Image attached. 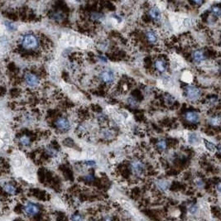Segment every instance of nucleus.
Masks as SVG:
<instances>
[{"label": "nucleus", "mask_w": 221, "mask_h": 221, "mask_svg": "<svg viewBox=\"0 0 221 221\" xmlns=\"http://www.w3.org/2000/svg\"><path fill=\"white\" fill-rule=\"evenodd\" d=\"M21 46L25 51H36L40 46V40L33 33H26L21 38Z\"/></svg>", "instance_id": "obj_1"}, {"label": "nucleus", "mask_w": 221, "mask_h": 221, "mask_svg": "<svg viewBox=\"0 0 221 221\" xmlns=\"http://www.w3.org/2000/svg\"><path fill=\"white\" fill-rule=\"evenodd\" d=\"M24 81L29 87L36 88L40 84V78L35 74L28 72L24 75Z\"/></svg>", "instance_id": "obj_2"}, {"label": "nucleus", "mask_w": 221, "mask_h": 221, "mask_svg": "<svg viewBox=\"0 0 221 221\" xmlns=\"http://www.w3.org/2000/svg\"><path fill=\"white\" fill-rule=\"evenodd\" d=\"M23 211L28 216H35L40 211L39 206L34 203L28 201L23 206Z\"/></svg>", "instance_id": "obj_3"}, {"label": "nucleus", "mask_w": 221, "mask_h": 221, "mask_svg": "<svg viewBox=\"0 0 221 221\" xmlns=\"http://www.w3.org/2000/svg\"><path fill=\"white\" fill-rule=\"evenodd\" d=\"M185 92H186V96L188 99L191 101H195L200 99L201 96V91L199 88L195 86H188L185 88Z\"/></svg>", "instance_id": "obj_4"}, {"label": "nucleus", "mask_w": 221, "mask_h": 221, "mask_svg": "<svg viewBox=\"0 0 221 221\" xmlns=\"http://www.w3.org/2000/svg\"><path fill=\"white\" fill-rule=\"evenodd\" d=\"M131 169L134 175L136 176H142L144 173L145 171V166L141 161H132L131 163Z\"/></svg>", "instance_id": "obj_5"}, {"label": "nucleus", "mask_w": 221, "mask_h": 221, "mask_svg": "<svg viewBox=\"0 0 221 221\" xmlns=\"http://www.w3.org/2000/svg\"><path fill=\"white\" fill-rule=\"evenodd\" d=\"M99 78L105 83L111 84L115 80V75L111 70H104L99 74Z\"/></svg>", "instance_id": "obj_6"}, {"label": "nucleus", "mask_w": 221, "mask_h": 221, "mask_svg": "<svg viewBox=\"0 0 221 221\" xmlns=\"http://www.w3.org/2000/svg\"><path fill=\"white\" fill-rule=\"evenodd\" d=\"M55 126L56 128L60 131H67L70 127L69 120L65 117H60L55 121Z\"/></svg>", "instance_id": "obj_7"}, {"label": "nucleus", "mask_w": 221, "mask_h": 221, "mask_svg": "<svg viewBox=\"0 0 221 221\" xmlns=\"http://www.w3.org/2000/svg\"><path fill=\"white\" fill-rule=\"evenodd\" d=\"M192 59H193L194 62L195 63H200L204 60H205V55L204 53V51L201 50H195L192 52Z\"/></svg>", "instance_id": "obj_8"}, {"label": "nucleus", "mask_w": 221, "mask_h": 221, "mask_svg": "<svg viewBox=\"0 0 221 221\" xmlns=\"http://www.w3.org/2000/svg\"><path fill=\"white\" fill-rule=\"evenodd\" d=\"M185 118L186 121H188L190 123H193V124H197L200 120V115L198 113L193 112V111L187 112L185 115Z\"/></svg>", "instance_id": "obj_9"}, {"label": "nucleus", "mask_w": 221, "mask_h": 221, "mask_svg": "<svg viewBox=\"0 0 221 221\" xmlns=\"http://www.w3.org/2000/svg\"><path fill=\"white\" fill-rule=\"evenodd\" d=\"M149 16L153 21L159 22L161 18V11L158 9L157 7H152V9L149 10Z\"/></svg>", "instance_id": "obj_10"}, {"label": "nucleus", "mask_w": 221, "mask_h": 221, "mask_svg": "<svg viewBox=\"0 0 221 221\" xmlns=\"http://www.w3.org/2000/svg\"><path fill=\"white\" fill-rule=\"evenodd\" d=\"M3 189L4 190L5 192L7 194H9V195H16L17 193V187H16V185L13 183H11V182H7V183H5L4 185V186H3Z\"/></svg>", "instance_id": "obj_11"}, {"label": "nucleus", "mask_w": 221, "mask_h": 221, "mask_svg": "<svg viewBox=\"0 0 221 221\" xmlns=\"http://www.w3.org/2000/svg\"><path fill=\"white\" fill-rule=\"evenodd\" d=\"M146 38L148 42L152 44H156L158 41V36L157 32L153 30H149L146 32Z\"/></svg>", "instance_id": "obj_12"}, {"label": "nucleus", "mask_w": 221, "mask_h": 221, "mask_svg": "<svg viewBox=\"0 0 221 221\" xmlns=\"http://www.w3.org/2000/svg\"><path fill=\"white\" fill-rule=\"evenodd\" d=\"M155 67H156V69L159 71V72H161V73H163V72H165L166 70V62L164 61L163 60H161V59H158L155 61Z\"/></svg>", "instance_id": "obj_13"}, {"label": "nucleus", "mask_w": 221, "mask_h": 221, "mask_svg": "<svg viewBox=\"0 0 221 221\" xmlns=\"http://www.w3.org/2000/svg\"><path fill=\"white\" fill-rule=\"evenodd\" d=\"M19 143L20 144L23 146V147H29L32 143V140H31V138L28 136V135H22L20 138H19Z\"/></svg>", "instance_id": "obj_14"}, {"label": "nucleus", "mask_w": 221, "mask_h": 221, "mask_svg": "<svg viewBox=\"0 0 221 221\" xmlns=\"http://www.w3.org/2000/svg\"><path fill=\"white\" fill-rule=\"evenodd\" d=\"M181 80L185 83H191L193 80V75L190 71H185L181 75Z\"/></svg>", "instance_id": "obj_15"}, {"label": "nucleus", "mask_w": 221, "mask_h": 221, "mask_svg": "<svg viewBox=\"0 0 221 221\" xmlns=\"http://www.w3.org/2000/svg\"><path fill=\"white\" fill-rule=\"evenodd\" d=\"M65 18L64 14L61 11H56L55 13H53L51 15V18L55 20L56 22H60L62 21Z\"/></svg>", "instance_id": "obj_16"}, {"label": "nucleus", "mask_w": 221, "mask_h": 221, "mask_svg": "<svg viewBox=\"0 0 221 221\" xmlns=\"http://www.w3.org/2000/svg\"><path fill=\"white\" fill-rule=\"evenodd\" d=\"M211 12L212 14H214L215 16H216V17H220V16L221 9L218 5H215V6H213V7H212Z\"/></svg>", "instance_id": "obj_17"}, {"label": "nucleus", "mask_w": 221, "mask_h": 221, "mask_svg": "<svg viewBox=\"0 0 221 221\" xmlns=\"http://www.w3.org/2000/svg\"><path fill=\"white\" fill-rule=\"evenodd\" d=\"M157 186L161 189L162 190H164L167 189V187H168V182L166 181V180H159L158 181V183H157Z\"/></svg>", "instance_id": "obj_18"}, {"label": "nucleus", "mask_w": 221, "mask_h": 221, "mask_svg": "<svg viewBox=\"0 0 221 221\" xmlns=\"http://www.w3.org/2000/svg\"><path fill=\"white\" fill-rule=\"evenodd\" d=\"M46 152H47V154H48V155L52 156V157L56 156V155H57V153H58V152L55 150L54 147H46Z\"/></svg>", "instance_id": "obj_19"}, {"label": "nucleus", "mask_w": 221, "mask_h": 221, "mask_svg": "<svg viewBox=\"0 0 221 221\" xmlns=\"http://www.w3.org/2000/svg\"><path fill=\"white\" fill-rule=\"evenodd\" d=\"M220 116H217V117H215V118H212L210 120V124H211L212 125L214 126H217V125L220 124Z\"/></svg>", "instance_id": "obj_20"}, {"label": "nucleus", "mask_w": 221, "mask_h": 221, "mask_svg": "<svg viewBox=\"0 0 221 221\" xmlns=\"http://www.w3.org/2000/svg\"><path fill=\"white\" fill-rule=\"evenodd\" d=\"M205 147H207V149H209L210 152H215L216 150L215 145L213 144V143H210V142H207V141H205Z\"/></svg>", "instance_id": "obj_21"}, {"label": "nucleus", "mask_w": 221, "mask_h": 221, "mask_svg": "<svg viewBox=\"0 0 221 221\" xmlns=\"http://www.w3.org/2000/svg\"><path fill=\"white\" fill-rule=\"evenodd\" d=\"M157 147H158L160 150H161V151L165 150L166 147V141H164V140H160V141L157 143Z\"/></svg>", "instance_id": "obj_22"}, {"label": "nucleus", "mask_w": 221, "mask_h": 221, "mask_svg": "<svg viewBox=\"0 0 221 221\" xmlns=\"http://www.w3.org/2000/svg\"><path fill=\"white\" fill-rule=\"evenodd\" d=\"M189 141H190V143H195L196 142H198L199 141V137H198V135L197 134H191L190 136L189 137Z\"/></svg>", "instance_id": "obj_23"}, {"label": "nucleus", "mask_w": 221, "mask_h": 221, "mask_svg": "<svg viewBox=\"0 0 221 221\" xmlns=\"http://www.w3.org/2000/svg\"><path fill=\"white\" fill-rule=\"evenodd\" d=\"M102 18H103V15H102L101 14H99V13H93V14H91V18H92L93 20H95V21H97V20H100Z\"/></svg>", "instance_id": "obj_24"}, {"label": "nucleus", "mask_w": 221, "mask_h": 221, "mask_svg": "<svg viewBox=\"0 0 221 221\" xmlns=\"http://www.w3.org/2000/svg\"><path fill=\"white\" fill-rule=\"evenodd\" d=\"M5 26H6V28H8L9 31L16 30V27H15V25H14V23H9V22H5Z\"/></svg>", "instance_id": "obj_25"}, {"label": "nucleus", "mask_w": 221, "mask_h": 221, "mask_svg": "<svg viewBox=\"0 0 221 221\" xmlns=\"http://www.w3.org/2000/svg\"><path fill=\"white\" fill-rule=\"evenodd\" d=\"M103 134H104V137L106 138H111L114 135V134L112 133V131H110V130H106L103 133Z\"/></svg>", "instance_id": "obj_26"}, {"label": "nucleus", "mask_w": 221, "mask_h": 221, "mask_svg": "<svg viewBox=\"0 0 221 221\" xmlns=\"http://www.w3.org/2000/svg\"><path fill=\"white\" fill-rule=\"evenodd\" d=\"M197 210H198L197 207L195 205H191L189 206V212L190 214H192V215H195L197 212Z\"/></svg>", "instance_id": "obj_27"}, {"label": "nucleus", "mask_w": 221, "mask_h": 221, "mask_svg": "<svg viewBox=\"0 0 221 221\" xmlns=\"http://www.w3.org/2000/svg\"><path fill=\"white\" fill-rule=\"evenodd\" d=\"M174 100H175V99L171 96V95H167V96L165 98V101H166V103H168L169 104H172V103L174 102Z\"/></svg>", "instance_id": "obj_28"}, {"label": "nucleus", "mask_w": 221, "mask_h": 221, "mask_svg": "<svg viewBox=\"0 0 221 221\" xmlns=\"http://www.w3.org/2000/svg\"><path fill=\"white\" fill-rule=\"evenodd\" d=\"M196 185H197L198 188H200V189H202L203 187H204V185H205L204 182H203V180L200 179L197 180V181H196Z\"/></svg>", "instance_id": "obj_29"}, {"label": "nucleus", "mask_w": 221, "mask_h": 221, "mask_svg": "<svg viewBox=\"0 0 221 221\" xmlns=\"http://www.w3.org/2000/svg\"><path fill=\"white\" fill-rule=\"evenodd\" d=\"M85 165L87 166H95V161H85Z\"/></svg>", "instance_id": "obj_30"}, {"label": "nucleus", "mask_w": 221, "mask_h": 221, "mask_svg": "<svg viewBox=\"0 0 221 221\" xmlns=\"http://www.w3.org/2000/svg\"><path fill=\"white\" fill-rule=\"evenodd\" d=\"M82 219H83L82 216H80V215H74V216L72 217V220H81Z\"/></svg>", "instance_id": "obj_31"}, {"label": "nucleus", "mask_w": 221, "mask_h": 221, "mask_svg": "<svg viewBox=\"0 0 221 221\" xmlns=\"http://www.w3.org/2000/svg\"><path fill=\"white\" fill-rule=\"evenodd\" d=\"M193 2L196 5H201L204 2V0H193Z\"/></svg>", "instance_id": "obj_32"}, {"label": "nucleus", "mask_w": 221, "mask_h": 221, "mask_svg": "<svg viewBox=\"0 0 221 221\" xmlns=\"http://www.w3.org/2000/svg\"><path fill=\"white\" fill-rule=\"evenodd\" d=\"M99 60H101V61L103 60V61H104V62L107 61V59H106L105 57H104V56H100V57H99Z\"/></svg>", "instance_id": "obj_33"}, {"label": "nucleus", "mask_w": 221, "mask_h": 221, "mask_svg": "<svg viewBox=\"0 0 221 221\" xmlns=\"http://www.w3.org/2000/svg\"><path fill=\"white\" fill-rule=\"evenodd\" d=\"M86 179H87L88 180H93V176L91 175L88 176L87 177H86Z\"/></svg>", "instance_id": "obj_34"}, {"label": "nucleus", "mask_w": 221, "mask_h": 221, "mask_svg": "<svg viewBox=\"0 0 221 221\" xmlns=\"http://www.w3.org/2000/svg\"><path fill=\"white\" fill-rule=\"evenodd\" d=\"M76 1H78V2H80V0H76Z\"/></svg>", "instance_id": "obj_35"}]
</instances>
